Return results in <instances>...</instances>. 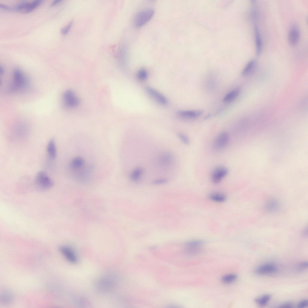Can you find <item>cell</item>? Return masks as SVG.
<instances>
[{
	"label": "cell",
	"mask_w": 308,
	"mask_h": 308,
	"mask_svg": "<svg viewBox=\"0 0 308 308\" xmlns=\"http://www.w3.org/2000/svg\"><path fill=\"white\" fill-rule=\"evenodd\" d=\"M255 65V62L254 60H252L249 61L242 71V75L245 77L250 75L254 70Z\"/></svg>",
	"instance_id": "cell-18"
},
{
	"label": "cell",
	"mask_w": 308,
	"mask_h": 308,
	"mask_svg": "<svg viewBox=\"0 0 308 308\" xmlns=\"http://www.w3.org/2000/svg\"><path fill=\"white\" fill-rule=\"evenodd\" d=\"M252 1V6L251 8V17L254 21H255L257 19V11L256 8L255 7L256 6H255V1L253 0Z\"/></svg>",
	"instance_id": "cell-30"
},
{
	"label": "cell",
	"mask_w": 308,
	"mask_h": 308,
	"mask_svg": "<svg viewBox=\"0 0 308 308\" xmlns=\"http://www.w3.org/2000/svg\"><path fill=\"white\" fill-rule=\"evenodd\" d=\"M211 201L217 202H223L226 199V196L220 192H214L211 194L209 196Z\"/></svg>",
	"instance_id": "cell-21"
},
{
	"label": "cell",
	"mask_w": 308,
	"mask_h": 308,
	"mask_svg": "<svg viewBox=\"0 0 308 308\" xmlns=\"http://www.w3.org/2000/svg\"><path fill=\"white\" fill-rule=\"evenodd\" d=\"M277 268L274 264L272 263H266L257 267L255 270V272L262 275L271 274L276 273Z\"/></svg>",
	"instance_id": "cell-12"
},
{
	"label": "cell",
	"mask_w": 308,
	"mask_h": 308,
	"mask_svg": "<svg viewBox=\"0 0 308 308\" xmlns=\"http://www.w3.org/2000/svg\"><path fill=\"white\" fill-rule=\"evenodd\" d=\"M230 140L229 134L226 131L220 133L217 136L214 143V147L217 149L221 150L225 148Z\"/></svg>",
	"instance_id": "cell-6"
},
{
	"label": "cell",
	"mask_w": 308,
	"mask_h": 308,
	"mask_svg": "<svg viewBox=\"0 0 308 308\" xmlns=\"http://www.w3.org/2000/svg\"><path fill=\"white\" fill-rule=\"evenodd\" d=\"M0 7L1 8L5 10L9 11L11 10V7L3 4H0Z\"/></svg>",
	"instance_id": "cell-35"
},
{
	"label": "cell",
	"mask_w": 308,
	"mask_h": 308,
	"mask_svg": "<svg viewBox=\"0 0 308 308\" xmlns=\"http://www.w3.org/2000/svg\"><path fill=\"white\" fill-rule=\"evenodd\" d=\"M154 11L152 9H147L139 12L135 16L134 24L137 28L140 27L146 24L152 18Z\"/></svg>",
	"instance_id": "cell-3"
},
{
	"label": "cell",
	"mask_w": 308,
	"mask_h": 308,
	"mask_svg": "<svg viewBox=\"0 0 308 308\" xmlns=\"http://www.w3.org/2000/svg\"><path fill=\"white\" fill-rule=\"evenodd\" d=\"M240 91V88L238 87L230 91L224 97L223 101L228 102L232 101L238 95Z\"/></svg>",
	"instance_id": "cell-20"
},
{
	"label": "cell",
	"mask_w": 308,
	"mask_h": 308,
	"mask_svg": "<svg viewBox=\"0 0 308 308\" xmlns=\"http://www.w3.org/2000/svg\"><path fill=\"white\" fill-rule=\"evenodd\" d=\"M308 267V263L305 261L300 263L298 265L297 269L299 270H303L306 269Z\"/></svg>",
	"instance_id": "cell-33"
},
{
	"label": "cell",
	"mask_w": 308,
	"mask_h": 308,
	"mask_svg": "<svg viewBox=\"0 0 308 308\" xmlns=\"http://www.w3.org/2000/svg\"><path fill=\"white\" fill-rule=\"evenodd\" d=\"M145 90L148 94L158 103L162 105L167 104L168 101L165 97L156 90L148 86L145 88Z\"/></svg>",
	"instance_id": "cell-10"
},
{
	"label": "cell",
	"mask_w": 308,
	"mask_h": 308,
	"mask_svg": "<svg viewBox=\"0 0 308 308\" xmlns=\"http://www.w3.org/2000/svg\"><path fill=\"white\" fill-rule=\"evenodd\" d=\"M278 206L277 202L274 200H271L267 203L266 207L267 209L270 211H274L276 209Z\"/></svg>",
	"instance_id": "cell-28"
},
{
	"label": "cell",
	"mask_w": 308,
	"mask_h": 308,
	"mask_svg": "<svg viewBox=\"0 0 308 308\" xmlns=\"http://www.w3.org/2000/svg\"><path fill=\"white\" fill-rule=\"evenodd\" d=\"M143 169L141 167H137L134 168L130 174V178L134 182L139 180L143 173Z\"/></svg>",
	"instance_id": "cell-19"
},
{
	"label": "cell",
	"mask_w": 308,
	"mask_h": 308,
	"mask_svg": "<svg viewBox=\"0 0 308 308\" xmlns=\"http://www.w3.org/2000/svg\"><path fill=\"white\" fill-rule=\"evenodd\" d=\"M61 1L60 0H55L52 2L51 4V5L52 6H53L54 5H56L57 4L59 3Z\"/></svg>",
	"instance_id": "cell-36"
},
{
	"label": "cell",
	"mask_w": 308,
	"mask_h": 308,
	"mask_svg": "<svg viewBox=\"0 0 308 308\" xmlns=\"http://www.w3.org/2000/svg\"><path fill=\"white\" fill-rule=\"evenodd\" d=\"M293 307V303L291 302H286L281 304L279 307L281 308H291Z\"/></svg>",
	"instance_id": "cell-34"
},
{
	"label": "cell",
	"mask_w": 308,
	"mask_h": 308,
	"mask_svg": "<svg viewBox=\"0 0 308 308\" xmlns=\"http://www.w3.org/2000/svg\"><path fill=\"white\" fill-rule=\"evenodd\" d=\"M0 71L1 74H3L4 72V69L3 67L1 66L0 67Z\"/></svg>",
	"instance_id": "cell-37"
},
{
	"label": "cell",
	"mask_w": 308,
	"mask_h": 308,
	"mask_svg": "<svg viewBox=\"0 0 308 308\" xmlns=\"http://www.w3.org/2000/svg\"><path fill=\"white\" fill-rule=\"evenodd\" d=\"M254 30L255 37L256 54L258 56L261 51L262 40L258 29L257 26H255Z\"/></svg>",
	"instance_id": "cell-17"
},
{
	"label": "cell",
	"mask_w": 308,
	"mask_h": 308,
	"mask_svg": "<svg viewBox=\"0 0 308 308\" xmlns=\"http://www.w3.org/2000/svg\"><path fill=\"white\" fill-rule=\"evenodd\" d=\"M271 296L269 294H265L255 299V302L261 306L266 305L270 300Z\"/></svg>",
	"instance_id": "cell-22"
},
{
	"label": "cell",
	"mask_w": 308,
	"mask_h": 308,
	"mask_svg": "<svg viewBox=\"0 0 308 308\" xmlns=\"http://www.w3.org/2000/svg\"><path fill=\"white\" fill-rule=\"evenodd\" d=\"M237 279V276L234 274H229L223 276L222 278V282L225 284H231Z\"/></svg>",
	"instance_id": "cell-24"
},
{
	"label": "cell",
	"mask_w": 308,
	"mask_h": 308,
	"mask_svg": "<svg viewBox=\"0 0 308 308\" xmlns=\"http://www.w3.org/2000/svg\"><path fill=\"white\" fill-rule=\"evenodd\" d=\"M136 76L139 80L141 81H145L148 77L147 71L144 69H141L137 72Z\"/></svg>",
	"instance_id": "cell-25"
},
{
	"label": "cell",
	"mask_w": 308,
	"mask_h": 308,
	"mask_svg": "<svg viewBox=\"0 0 308 308\" xmlns=\"http://www.w3.org/2000/svg\"><path fill=\"white\" fill-rule=\"evenodd\" d=\"M173 157L170 153L165 152L161 153L159 157V161L160 164L163 166H169L173 162Z\"/></svg>",
	"instance_id": "cell-14"
},
{
	"label": "cell",
	"mask_w": 308,
	"mask_h": 308,
	"mask_svg": "<svg viewBox=\"0 0 308 308\" xmlns=\"http://www.w3.org/2000/svg\"><path fill=\"white\" fill-rule=\"evenodd\" d=\"M308 304V300H303L298 303L297 306L300 308H304L307 306Z\"/></svg>",
	"instance_id": "cell-32"
},
{
	"label": "cell",
	"mask_w": 308,
	"mask_h": 308,
	"mask_svg": "<svg viewBox=\"0 0 308 308\" xmlns=\"http://www.w3.org/2000/svg\"><path fill=\"white\" fill-rule=\"evenodd\" d=\"M35 182L37 186L43 190L50 189L53 184L52 180L47 173L43 171H40L37 174Z\"/></svg>",
	"instance_id": "cell-4"
},
{
	"label": "cell",
	"mask_w": 308,
	"mask_h": 308,
	"mask_svg": "<svg viewBox=\"0 0 308 308\" xmlns=\"http://www.w3.org/2000/svg\"><path fill=\"white\" fill-rule=\"evenodd\" d=\"M63 100L64 104L69 107L76 106L79 102V100L75 96L74 92L69 90L66 91L63 95Z\"/></svg>",
	"instance_id": "cell-9"
},
{
	"label": "cell",
	"mask_w": 308,
	"mask_h": 308,
	"mask_svg": "<svg viewBox=\"0 0 308 308\" xmlns=\"http://www.w3.org/2000/svg\"><path fill=\"white\" fill-rule=\"evenodd\" d=\"M113 275H107L100 278L96 283L97 290L102 292H107L111 291L115 286L116 280Z\"/></svg>",
	"instance_id": "cell-2"
},
{
	"label": "cell",
	"mask_w": 308,
	"mask_h": 308,
	"mask_svg": "<svg viewBox=\"0 0 308 308\" xmlns=\"http://www.w3.org/2000/svg\"><path fill=\"white\" fill-rule=\"evenodd\" d=\"M300 33L297 28L293 27L290 29L288 35V40L292 45H296L299 39Z\"/></svg>",
	"instance_id": "cell-15"
},
{
	"label": "cell",
	"mask_w": 308,
	"mask_h": 308,
	"mask_svg": "<svg viewBox=\"0 0 308 308\" xmlns=\"http://www.w3.org/2000/svg\"><path fill=\"white\" fill-rule=\"evenodd\" d=\"M203 242L194 240L187 242L185 244L186 252L190 255H195L200 252L203 245Z\"/></svg>",
	"instance_id": "cell-7"
},
{
	"label": "cell",
	"mask_w": 308,
	"mask_h": 308,
	"mask_svg": "<svg viewBox=\"0 0 308 308\" xmlns=\"http://www.w3.org/2000/svg\"><path fill=\"white\" fill-rule=\"evenodd\" d=\"M72 21H71L66 26L61 29V32L62 34L66 35L68 33L72 26Z\"/></svg>",
	"instance_id": "cell-31"
},
{
	"label": "cell",
	"mask_w": 308,
	"mask_h": 308,
	"mask_svg": "<svg viewBox=\"0 0 308 308\" xmlns=\"http://www.w3.org/2000/svg\"><path fill=\"white\" fill-rule=\"evenodd\" d=\"M28 81L23 73L20 70L15 69L13 73V79L9 88L11 92H14L24 89L28 85Z\"/></svg>",
	"instance_id": "cell-1"
},
{
	"label": "cell",
	"mask_w": 308,
	"mask_h": 308,
	"mask_svg": "<svg viewBox=\"0 0 308 308\" xmlns=\"http://www.w3.org/2000/svg\"><path fill=\"white\" fill-rule=\"evenodd\" d=\"M1 302L5 304H8L11 303L13 300V297L11 293L8 291H5L2 292L1 294L0 297Z\"/></svg>",
	"instance_id": "cell-23"
},
{
	"label": "cell",
	"mask_w": 308,
	"mask_h": 308,
	"mask_svg": "<svg viewBox=\"0 0 308 308\" xmlns=\"http://www.w3.org/2000/svg\"><path fill=\"white\" fill-rule=\"evenodd\" d=\"M42 1L36 0L30 3V4L25 13H29L32 11L37 7L42 2Z\"/></svg>",
	"instance_id": "cell-26"
},
{
	"label": "cell",
	"mask_w": 308,
	"mask_h": 308,
	"mask_svg": "<svg viewBox=\"0 0 308 308\" xmlns=\"http://www.w3.org/2000/svg\"><path fill=\"white\" fill-rule=\"evenodd\" d=\"M60 250L62 254L69 262L73 263L77 262V256L72 248L68 246H64L60 248Z\"/></svg>",
	"instance_id": "cell-11"
},
{
	"label": "cell",
	"mask_w": 308,
	"mask_h": 308,
	"mask_svg": "<svg viewBox=\"0 0 308 308\" xmlns=\"http://www.w3.org/2000/svg\"><path fill=\"white\" fill-rule=\"evenodd\" d=\"M168 181V179L166 178H159L153 180L151 184L153 185H159L166 183Z\"/></svg>",
	"instance_id": "cell-29"
},
{
	"label": "cell",
	"mask_w": 308,
	"mask_h": 308,
	"mask_svg": "<svg viewBox=\"0 0 308 308\" xmlns=\"http://www.w3.org/2000/svg\"><path fill=\"white\" fill-rule=\"evenodd\" d=\"M177 135L180 140L184 144L188 145L189 144V139L186 134L178 132L177 133Z\"/></svg>",
	"instance_id": "cell-27"
},
{
	"label": "cell",
	"mask_w": 308,
	"mask_h": 308,
	"mask_svg": "<svg viewBox=\"0 0 308 308\" xmlns=\"http://www.w3.org/2000/svg\"><path fill=\"white\" fill-rule=\"evenodd\" d=\"M47 152L49 158L54 159L57 155V149L55 141L53 139L48 142L47 148Z\"/></svg>",
	"instance_id": "cell-16"
},
{
	"label": "cell",
	"mask_w": 308,
	"mask_h": 308,
	"mask_svg": "<svg viewBox=\"0 0 308 308\" xmlns=\"http://www.w3.org/2000/svg\"><path fill=\"white\" fill-rule=\"evenodd\" d=\"M85 164V160L82 157H76L72 159L70 163L69 166L73 175L83 171L87 166Z\"/></svg>",
	"instance_id": "cell-8"
},
{
	"label": "cell",
	"mask_w": 308,
	"mask_h": 308,
	"mask_svg": "<svg viewBox=\"0 0 308 308\" xmlns=\"http://www.w3.org/2000/svg\"><path fill=\"white\" fill-rule=\"evenodd\" d=\"M229 172L228 169L225 166H220L217 167L213 169L211 172V181L214 183H218L227 175Z\"/></svg>",
	"instance_id": "cell-5"
},
{
	"label": "cell",
	"mask_w": 308,
	"mask_h": 308,
	"mask_svg": "<svg viewBox=\"0 0 308 308\" xmlns=\"http://www.w3.org/2000/svg\"><path fill=\"white\" fill-rule=\"evenodd\" d=\"M203 112V111L201 110H180L177 112V114L183 118L191 119L198 117Z\"/></svg>",
	"instance_id": "cell-13"
}]
</instances>
